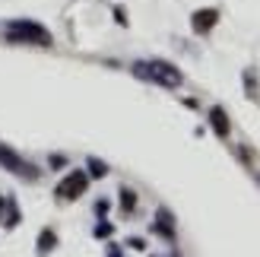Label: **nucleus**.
<instances>
[{
	"label": "nucleus",
	"instance_id": "nucleus-1",
	"mask_svg": "<svg viewBox=\"0 0 260 257\" xmlns=\"http://www.w3.org/2000/svg\"><path fill=\"white\" fill-rule=\"evenodd\" d=\"M7 45H32V48H54V35H51L42 22L35 19H7L0 29Z\"/></svg>",
	"mask_w": 260,
	"mask_h": 257
},
{
	"label": "nucleus",
	"instance_id": "nucleus-2",
	"mask_svg": "<svg viewBox=\"0 0 260 257\" xmlns=\"http://www.w3.org/2000/svg\"><path fill=\"white\" fill-rule=\"evenodd\" d=\"M130 73H134L137 80L155 83V86H162V89H178V86H184V73H181L175 63L162 60V57L134 60V63H130Z\"/></svg>",
	"mask_w": 260,
	"mask_h": 257
},
{
	"label": "nucleus",
	"instance_id": "nucleus-3",
	"mask_svg": "<svg viewBox=\"0 0 260 257\" xmlns=\"http://www.w3.org/2000/svg\"><path fill=\"white\" fill-rule=\"evenodd\" d=\"M0 165H4L10 175L25 178V181H38V178H42V172H38L32 162H25L16 149H10V146H4V143H0Z\"/></svg>",
	"mask_w": 260,
	"mask_h": 257
},
{
	"label": "nucleus",
	"instance_id": "nucleus-4",
	"mask_svg": "<svg viewBox=\"0 0 260 257\" xmlns=\"http://www.w3.org/2000/svg\"><path fill=\"white\" fill-rule=\"evenodd\" d=\"M86 187H89V175L80 172V169H73L63 175V181L54 187V197L57 200H80L86 194Z\"/></svg>",
	"mask_w": 260,
	"mask_h": 257
},
{
	"label": "nucleus",
	"instance_id": "nucleus-5",
	"mask_svg": "<svg viewBox=\"0 0 260 257\" xmlns=\"http://www.w3.org/2000/svg\"><path fill=\"white\" fill-rule=\"evenodd\" d=\"M216 22H219V10H216V7H203V10H193L190 29L197 32V35H210V32L216 29Z\"/></svg>",
	"mask_w": 260,
	"mask_h": 257
},
{
	"label": "nucleus",
	"instance_id": "nucleus-6",
	"mask_svg": "<svg viewBox=\"0 0 260 257\" xmlns=\"http://www.w3.org/2000/svg\"><path fill=\"white\" fill-rule=\"evenodd\" d=\"M152 232H155V235H162L165 241H175V213L168 210V207H159V210H155Z\"/></svg>",
	"mask_w": 260,
	"mask_h": 257
},
{
	"label": "nucleus",
	"instance_id": "nucleus-7",
	"mask_svg": "<svg viewBox=\"0 0 260 257\" xmlns=\"http://www.w3.org/2000/svg\"><path fill=\"white\" fill-rule=\"evenodd\" d=\"M210 127H213V134H216L219 140H225V137L232 134V121H229V111H225L222 105H213V108H210Z\"/></svg>",
	"mask_w": 260,
	"mask_h": 257
},
{
	"label": "nucleus",
	"instance_id": "nucleus-8",
	"mask_svg": "<svg viewBox=\"0 0 260 257\" xmlns=\"http://www.w3.org/2000/svg\"><path fill=\"white\" fill-rule=\"evenodd\" d=\"M118 197H121V200H118V203H121V213H124V216H134V213H137V200H140L137 190H134V187H121Z\"/></svg>",
	"mask_w": 260,
	"mask_h": 257
},
{
	"label": "nucleus",
	"instance_id": "nucleus-9",
	"mask_svg": "<svg viewBox=\"0 0 260 257\" xmlns=\"http://www.w3.org/2000/svg\"><path fill=\"white\" fill-rule=\"evenodd\" d=\"M35 245H38V254H51V251H54L57 248V232H54V229H42V232H38V241H35Z\"/></svg>",
	"mask_w": 260,
	"mask_h": 257
},
{
	"label": "nucleus",
	"instance_id": "nucleus-10",
	"mask_svg": "<svg viewBox=\"0 0 260 257\" xmlns=\"http://www.w3.org/2000/svg\"><path fill=\"white\" fill-rule=\"evenodd\" d=\"M19 219H22V216H19L16 200H13V197H7V219H4V226H7V229H13V226H19Z\"/></svg>",
	"mask_w": 260,
	"mask_h": 257
},
{
	"label": "nucleus",
	"instance_id": "nucleus-11",
	"mask_svg": "<svg viewBox=\"0 0 260 257\" xmlns=\"http://www.w3.org/2000/svg\"><path fill=\"white\" fill-rule=\"evenodd\" d=\"M86 169H89V178H105L108 175V162H102V159H89L86 162Z\"/></svg>",
	"mask_w": 260,
	"mask_h": 257
},
{
	"label": "nucleus",
	"instance_id": "nucleus-12",
	"mask_svg": "<svg viewBox=\"0 0 260 257\" xmlns=\"http://www.w3.org/2000/svg\"><path fill=\"white\" fill-rule=\"evenodd\" d=\"M244 86H248L251 99H254V102H260V95H257V76H254V70H248V73H244Z\"/></svg>",
	"mask_w": 260,
	"mask_h": 257
},
{
	"label": "nucleus",
	"instance_id": "nucleus-13",
	"mask_svg": "<svg viewBox=\"0 0 260 257\" xmlns=\"http://www.w3.org/2000/svg\"><path fill=\"white\" fill-rule=\"evenodd\" d=\"M111 232H114V226H111V222H105V219L95 226V238H108Z\"/></svg>",
	"mask_w": 260,
	"mask_h": 257
},
{
	"label": "nucleus",
	"instance_id": "nucleus-14",
	"mask_svg": "<svg viewBox=\"0 0 260 257\" xmlns=\"http://www.w3.org/2000/svg\"><path fill=\"white\" fill-rule=\"evenodd\" d=\"M127 245H130V248H137V251H146V241L137 238V235H134V238H127Z\"/></svg>",
	"mask_w": 260,
	"mask_h": 257
},
{
	"label": "nucleus",
	"instance_id": "nucleus-15",
	"mask_svg": "<svg viewBox=\"0 0 260 257\" xmlns=\"http://www.w3.org/2000/svg\"><path fill=\"white\" fill-rule=\"evenodd\" d=\"M114 19H118V25H127V13L121 7H114Z\"/></svg>",
	"mask_w": 260,
	"mask_h": 257
},
{
	"label": "nucleus",
	"instance_id": "nucleus-16",
	"mask_svg": "<svg viewBox=\"0 0 260 257\" xmlns=\"http://www.w3.org/2000/svg\"><path fill=\"white\" fill-rule=\"evenodd\" d=\"M95 213L105 216V213H108V200H99V203H95Z\"/></svg>",
	"mask_w": 260,
	"mask_h": 257
},
{
	"label": "nucleus",
	"instance_id": "nucleus-17",
	"mask_svg": "<svg viewBox=\"0 0 260 257\" xmlns=\"http://www.w3.org/2000/svg\"><path fill=\"white\" fill-rule=\"evenodd\" d=\"M51 165H54V169H60V165H67V159H63V156H51Z\"/></svg>",
	"mask_w": 260,
	"mask_h": 257
},
{
	"label": "nucleus",
	"instance_id": "nucleus-18",
	"mask_svg": "<svg viewBox=\"0 0 260 257\" xmlns=\"http://www.w3.org/2000/svg\"><path fill=\"white\" fill-rule=\"evenodd\" d=\"M108 257H124V254H121V248H118V245H108Z\"/></svg>",
	"mask_w": 260,
	"mask_h": 257
},
{
	"label": "nucleus",
	"instance_id": "nucleus-19",
	"mask_svg": "<svg viewBox=\"0 0 260 257\" xmlns=\"http://www.w3.org/2000/svg\"><path fill=\"white\" fill-rule=\"evenodd\" d=\"M4 207H7V197H0V213H4Z\"/></svg>",
	"mask_w": 260,
	"mask_h": 257
},
{
	"label": "nucleus",
	"instance_id": "nucleus-20",
	"mask_svg": "<svg viewBox=\"0 0 260 257\" xmlns=\"http://www.w3.org/2000/svg\"><path fill=\"white\" fill-rule=\"evenodd\" d=\"M257 184H260V172H257Z\"/></svg>",
	"mask_w": 260,
	"mask_h": 257
},
{
	"label": "nucleus",
	"instance_id": "nucleus-21",
	"mask_svg": "<svg viewBox=\"0 0 260 257\" xmlns=\"http://www.w3.org/2000/svg\"><path fill=\"white\" fill-rule=\"evenodd\" d=\"M172 257H178V251H175V254H172Z\"/></svg>",
	"mask_w": 260,
	"mask_h": 257
}]
</instances>
